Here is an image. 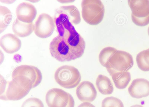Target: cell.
I'll use <instances>...</instances> for the list:
<instances>
[{"instance_id":"e0dca14e","label":"cell","mask_w":149,"mask_h":107,"mask_svg":"<svg viewBox=\"0 0 149 107\" xmlns=\"http://www.w3.org/2000/svg\"><path fill=\"white\" fill-rule=\"evenodd\" d=\"M59 9L68 16L72 24L77 25L81 21L80 13L77 8L74 5L61 6Z\"/></svg>"},{"instance_id":"4316f807","label":"cell","mask_w":149,"mask_h":107,"mask_svg":"<svg viewBox=\"0 0 149 107\" xmlns=\"http://www.w3.org/2000/svg\"><path fill=\"white\" fill-rule=\"evenodd\" d=\"M0 1H1V2H2V3H7V4H10V3H13V2H14L15 1H14V0H13V1H11V0H10V1H9V0H8V1L2 0H2H1Z\"/></svg>"},{"instance_id":"83f0119b","label":"cell","mask_w":149,"mask_h":107,"mask_svg":"<svg viewBox=\"0 0 149 107\" xmlns=\"http://www.w3.org/2000/svg\"><path fill=\"white\" fill-rule=\"evenodd\" d=\"M130 107H143V106L141 105L136 104L134 105H132Z\"/></svg>"},{"instance_id":"d6986e66","label":"cell","mask_w":149,"mask_h":107,"mask_svg":"<svg viewBox=\"0 0 149 107\" xmlns=\"http://www.w3.org/2000/svg\"><path fill=\"white\" fill-rule=\"evenodd\" d=\"M0 33L3 32L10 23L12 16L10 10L7 7L0 6Z\"/></svg>"},{"instance_id":"f546056e","label":"cell","mask_w":149,"mask_h":107,"mask_svg":"<svg viewBox=\"0 0 149 107\" xmlns=\"http://www.w3.org/2000/svg\"></svg>"},{"instance_id":"7402d4cb","label":"cell","mask_w":149,"mask_h":107,"mask_svg":"<svg viewBox=\"0 0 149 107\" xmlns=\"http://www.w3.org/2000/svg\"><path fill=\"white\" fill-rule=\"evenodd\" d=\"M21 107H44L42 102L36 97H31L25 100Z\"/></svg>"},{"instance_id":"3957f363","label":"cell","mask_w":149,"mask_h":107,"mask_svg":"<svg viewBox=\"0 0 149 107\" xmlns=\"http://www.w3.org/2000/svg\"><path fill=\"white\" fill-rule=\"evenodd\" d=\"M54 78L56 82L61 86L71 89L75 87L79 84L81 76L77 68L73 66L65 65L56 69Z\"/></svg>"},{"instance_id":"f1b7e54d","label":"cell","mask_w":149,"mask_h":107,"mask_svg":"<svg viewBox=\"0 0 149 107\" xmlns=\"http://www.w3.org/2000/svg\"><path fill=\"white\" fill-rule=\"evenodd\" d=\"M148 34L149 36V27L148 28Z\"/></svg>"},{"instance_id":"30bf717a","label":"cell","mask_w":149,"mask_h":107,"mask_svg":"<svg viewBox=\"0 0 149 107\" xmlns=\"http://www.w3.org/2000/svg\"><path fill=\"white\" fill-rule=\"evenodd\" d=\"M128 92L130 96L136 99L149 95V81L144 78L134 80L129 86Z\"/></svg>"},{"instance_id":"4fadbf2b","label":"cell","mask_w":149,"mask_h":107,"mask_svg":"<svg viewBox=\"0 0 149 107\" xmlns=\"http://www.w3.org/2000/svg\"><path fill=\"white\" fill-rule=\"evenodd\" d=\"M128 3L134 16L142 18L149 15V0H128Z\"/></svg>"},{"instance_id":"484cf974","label":"cell","mask_w":149,"mask_h":107,"mask_svg":"<svg viewBox=\"0 0 149 107\" xmlns=\"http://www.w3.org/2000/svg\"><path fill=\"white\" fill-rule=\"evenodd\" d=\"M58 1L62 3H67L72 2L74 1V0H58Z\"/></svg>"},{"instance_id":"6da1fadb","label":"cell","mask_w":149,"mask_h":107,"mask_svg":"<svg viewBox=\"0 0 149 107\" xmlns=\"http://www.w3.org/2000/svg\"><path fill=\"white\" fill-rule=\"evenodd\" d=\"M49 49L52 56L60 62L69 61L80 58L71 46L58 35L51 42Z\"/></svg>"},{"instance_id":"9c48e42d","label":"cell","mask_w":149,"mask_h":107,"mask_svg":"<svg viewBox=\"0 0 149 107\" xmlns=\"http://www.w3.org/2000/svg\"><path fill=\"white\" fill-rule=\"evenodd\" d=\"M76 94L78 99L83 102L93 101L97 95V92L93 84L85 81L82 82L76 88Z\"/></svg>"},{"instance_id":"8fae6325","label":"cell","mask_w":149,"mask_h":107,"mask_svg":"<svg viewBox=\"0 0 149 107\" xmlns=\"http://www.w3.org/2000/svg\"><path fill=\"white\" fill-rule=\"evenodd\" d=\"M17 18L23 22L32 23L37 13L35 7L30 3L23 2L19 4L16 10Z\"/></svg>"},{"instance_id":"d4e9b609","label":"cell","mask_w":149,"mask_h":107,"mask_svg":"<svg viewBox=\"0 0 149 107\" xmlns=\"http://www.w3.org/2000/svg\"><path fill=\"white\" fill-rule=\"evenodd\" d=\"M77 107H95L94 105L88 102H84Z\"/></svg>"},{"instance_id":"9a60e30c","label":"cell","mask_w":149,"mask_h":107,"mask_svg":"<svg viewBox=\"0 0 149 107\" xmlns=\"http://www.w3.org/2000/svg\"><path fill=\"white\" fill-rule=\"evenodd\" d=\"M96 85L99 92L104 95L111 94L114 90L112 83L107 77L99 75L96 81Z\"/></svg>"},{"instance_id":"8992f818","label":"cell","mask_w":149,"mask_h":107,"mask_svg":"<svg viewBox=\"0 0 149 107\" xmlns=\"http://www.w3.org/2000/svg\"><path fill=\"white\" fill-rule=\"evenodd\" d=\"M48 107H74V101L72 95L64 90L53 88L49 90L45 96Z\"/></svg>"},{"instance_id":"7c38bea8","label":"cell","mask_w":149,"mask_h":107,"mask_svg":"<svg viewBox=\"0 0 149 107\" xmlns=\"http://www.w3.org/2000/svg\"><path fill=\"white\" fill-rule=\"evenodd\" d=\"M0 45L6 52L12 54L18 51L20 49L22 43L20 40L16 35L8 33L1 37Z\"/></svg>"},{"instance_id":"2e32d148","label":"cell","mask_w":149,"mask_h":107,"mask_svg":"<svg viewBox=\"0 0 149 107\" xmlns=\"http://www.w3.org/2000/svg\"><path fill=\"white\" fill-rule=\"evenodd\" d=\"M111 76L115 86L120 89L125 88L131 79L130 74L128 71L117 72Z\"/></svg>"},{"instance_id":"ac0fdd59","label":"cell","mask_w":149,"mask_h":107,"mask_svg":"<svg viewBox=\"0 0 149 107\" xmlns=\"http://www.w3.org/2000/svg\"><path fill=\"white\" fill-rule=\"evenodd\" d=\"M136 60L138 67L144 71H149V49L143 50L139 53Z\"/></svg>"},{"instance_id":"603a6c76","label":"cell","mask_w":149,"mask_h":107,"mask_svg":"<svg viewBox=\"0 0 149 107\" xmlns=\"http://www.w3.org/2000/svg\"><path fill=\"white\" fill-rule=\"evenodd\" d=\"M131 18L133 22L138 26H144L149 23V15L146 17L139 18L131 14Z\"/></svg>"},{"instance_id":"7a4b0ae2","label":"cell","mask_w":149,"mask_h":107,"mask_svg":"<svg viewBox=\"0 0 149 107\" xmlns=\"http://www.w3.org/2000/svg\"><path fill=\"white\" fill-rule=\"evenodd\" d=\"M82 18L87 23L96 25L102 21L105 9L100 0H83L81 3Z\"/></svg>"},{"instance_id":"ffe728a7","label":"cell","mask_w":149,"mask_h":107,"mask_svg":"<svg viewBox=\"0 0 149 107\" xmlns=\"http://www.w3.org/2000/svg\"><path fill=\"white\" fill-rule=\"evenodd\" d=\"M117 50L115 48L111 47L102 49L99 56V61L101 65L105 67L108 60Z\"/></svg>"},{"instance_id":"44dd1931","label":"cell","mask_w":149,"mask_h":107,"mask_svg":"<svg viewBox=\"0 0 149 107\" xmlns=\"http://www.w3.org/2000/svg\"><path fill=\"white\" fill-rule=\"evenodd\" d=\"M102 107H124V106L120 99L111 96L107 97L102 100Z\"/></svg>"},{"instance_id":"ba28073f","label":"cell","mask_w":149,"mask_h":107,"mask_svg":"<svg viewBox=\"0 0 149 107\" xmlns=\"http://www.w3.org/2000/svg\"><path fill=\"white\" fill-rule=\"evenodd\" d=\"M53 19L49 14L42 13L38 16L34 25V31L36 35L41 38L49 37L54 29Z\"/></svg>"},{"instance_id":"5b68a950","label":"cell","mask_w":149,"mask_h":107,"mask_svg":"<svg viewBox=\"0 0 149 107\" xmlns=\"http://www.w3.org/2000/svg\"><path fill=\"white\" fill-rule=\"evenodd\" d=\"M133 64V58L130 54L118 50L108 60L105 67L111 76L117 72L128 71Z\"/></svg>"},{"instance_id":"5bb4252c","label":"cell","mask_w":149,"mask_h":107,"mask_svg":"<svg viewBox=\"0 0 149 107\" xmlns=\"http://www.w3.org/2000/svg\"><path fill=\"white\" fill-rule=\"evenodd\" d=\"M34 25L33 23L23 22L17 18L13 22L12 28L14 34L21 37H25L30 35L34 31Z\"/></svg>"},{"instance_id":"cb8c5ba5","label":"cell","mask_w":149,"mask_h":107,"mask_svg":"<svg viewBox=\"0 0 149 107\" xmlns=\"http://www.w3.org/2000/svg\"><path fill=\"white\" fill-rule=\"evenodd\" d=\"M0 98L4 100L5 95V89L6 86L7 82L4 78L0 75Z\"/></svg>"},{"instance_id":"52a82bcc","label":"cell","mask_w":149,"mask_h":107,"mask_svg":"<svg viewBox=\"0 0 149 107\" xmlns=\"http://www.w3.org/2000/svg\"><path fill=\"white\" fill-rule=\"evenodd\" d=\"M12 78L21 77L30 82L33 88L38 85L42 79L40 70L37 67L27 65H22L16 67L12 74Z\"/></svg>"},{"instance_id":"277c9868","label":"cell","mask_w":149,"mask_h":107,"mask_svg":"<svg viewBox=\"0 0 149 107\" xmlns=\"http://www.w3.org/2000/svg\"><path fill=\"white\" fill-rule=\"evenodd\" d=\"M12 79L8 83L4 100H20L33 88L30 82L23 78L17 77Z\"/></svg>"}]
</instances>
